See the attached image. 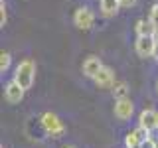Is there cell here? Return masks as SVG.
<instances>
[{
	"instance_id": "6da1fadb",
	"label": "cell",
	"mask_w": 158,
	"mask_h": 148,
	"mask_svg": "<svg viewBox=\"0 0 158 148\" xmlns=\"http://www.w3.org/2000/svg\"><path fill=\"white\" fill-rule=\"evenodd\" d=\"M34 79H36V61L34 59H22V61L16 65V71H14V81L20 83L24 89H32Z\"/></svg>"
},
{
	"instance_id": "7a4b0ae2",
	"label": "cell",
	"mask_w": 158,
	"mask_h": 148,
	"mask_svg": "<svg viewBox=\"0 0 158 148\" xmlns=\"http://www.w3.org/2000/svg\"><path fill=\"white\" fill-rule=\"evenodd\" d=\"M40 125H42L44 132H46L49 138H61L65 134V125H63L61 118L52 111L44 113V115L40 117Z\"/></svg>"
},
{
	"instance_id": "3957f363",
	"label": "cell",
	"mask_w": 158,
	"mask_h": 148,
	"mask_svg": "<svg viewBox=\"0 0 158 148\" xmlns=\"http://www.w3.org/2000/svg\"><path fill=\"white\" fill-rule=\"evenodd\" d=\"M73 24H75L77 30H91L93 24H95V14L89 6H81L75 10L73 14Z\"/></svg>"
},
{
	"instance_id": "277c9868",
	"label": "cell",
	"mask_w": 158,
	"mask_h": 148,
	"mask_svg": "<svg viewBox=\"0 0 158 148\" xmlns=\"http://www.w3.org/2000/svg\"><path fill=\"white\" fill-rule=\"evenodd\" d=\"M156 36H136L135 49L138 53V57H154V49H156Z\"/></svg>"
},
{
	"instance_id": "5b68a950",
	"label": "cell",
	"mask_w": 158,
	"mask_h": 148,
	"mask_svg": "<svg viewBox=\"0 0 158 148\" xmlns=\"http://www.w3.org/2000/svg\"><path fill=\"white\" fill-rule=\"evenodd\" d=\"M115 117L118 118L121 122H125V121H128V118L132 117V113H135V105H132V101L128 97H125V99H115Z\"/></svg>"
},
{
	"instance_id": "8992f818",
	"label": "cell",
	"mask_w": 158,
	"mask_h": 148,
	"mask_svg": "<svg viewBox=\"0 0 158 148\" xmlns=\"http://www.w3.org/2000/svg\"><path fill=\"white\" fill-rule=\"evenodd\" d=\"M24 93H26V89L20 85V83H16L14 79L4 87V99H6V103H10V105H18L24 99Z\"/></svg>"
},
{
	"instance_id": "52a82bcc",
	"label": "cell",
	"mask_w": 158,
	"mask_h": 148,
	"mask_svg": "<svg viewBox=\"0 0 158 148\" xmlns=\"http://www.w3.org/2000/svg\"><path fill=\"white\" fill-rule=\"evenodd\" d=\"M95 85L99 87V89H113V85H115V71H113L111 67H107V65H103L101 67V71L95 75Z\"/></svg>"
},
{
	"instance_id": "ba28073f",
	"label": "cell",
	"mask_w": 158,
	"mask_h": 148,
	"mask_svg": "<svg viewBox=\"0 0 158 148\" xmlns=\"http://www.w3.org/2000/svg\"><path fill=\"white\" fill-rule=\"evenodd\" d=\"M138 125L148 128V130H156L158 128V113L154 109H144V111L138 115Z\"/></svg>"
},
{
	"instance_id": "9c48e42d",
	"label": "cell",
	"mask_w": 158,
	"mask_h": 148,
	"mask_svg": "<svg viewBox=\"0 0 158 148\" xmlns=\"http://www.w3.org/2000/svg\"><path fill=\"white\" fill-rule=\"evenodd\" d=\"M101 67H103V61H101V57H97V56H89L85 61H83V75L89 77V79H95V75L99 71H101Z\"/></svg>"
},
{
	"instance_id": "30bf717a",
	"label": "cell",
	"mask_w": 158,
	"mask_h": 148,
	"mask_svg": "<svg viewBox=\"0 0 158 148\" xmlns=\"http://www.w3.org/2000/svg\"><path fill=\"white\" fill-rule=\"evenodd\" d=\"M135 32H136V36H156L158 28L152 24L150 18H140L135 26Z\"/></svg>"
},
{
	"instance_id": "8fae6325",
	"label": "cell",
	"mask_w": 158,
	"mask_h": 148,
	"mask_svg": "<svg viewBox=\"0 0 158 148\" xmlns=\"http://www.w3.org/2000/svg\"><path fill=\"white\" fill-rule=\"evenodd\" d=\"M99 10L105 18H111L121 10V2L118 0H99Z\"/></svg>"
},
{
	"instance_id": "7c38bea8",
	"label": "cell",
	"mask_w": 158,
	"mask_h": 148,
	"mask_svg": "<svg viewBox=\"0 0 158 148\" xmlns=\"http://www.w3.org/2000/svg\"><path fill=\"white\" fill-rule=\"evenodd\" d=\"M113 97L115 99H125L128 97V85L125 81H115V85H113Z\"/></svg>"
},
{
	"instance_id": "4fadbf2b",
	"label": "cell",
	"mask_w": 158,
	"mask_h": 148,
	"mask_svg": "<svg viewBox=\"0 0 158 148\" xmlns=\"http://www.w3.org/2000/svg\"><path fill=\"white\" fill-rule=\"evenodd\" d=\"M140 138H138V134H136V130H132V132H128V134L125 136V146L127 148H138L140 146Z\"/></svg>"
},
{
	"instance_id": "5bb4252c",
	"label": "cell",
	"mask_w": 158,
	"mask_h": 148,
	"mask_svg": "<svg viewBox=\"0 0 158 148\" xmlns=\"http://www.w3.org/2000/svg\"><path fill=\"white\" fill-rule=\"evenodd\" d=\"M10 63H12V56H10L8 51H0V71H8Z\"/></svg>"
},
{
	"instance_id": "9a60e30c",
	"label": "cell",
	"mask_w": 158,
	"mask_h": 148,
	"mask_svg": "<svg viewBox=\"0 0 158 148\" xmlns=\"http://www.w3.org/2000/svg\"><path fill=\"white\" fill-rule=\"evenodd\" d=\"M6 20H8V8L6 2L0 0V26H6Z\"/></svg>"
},
{
	"instance_id": "2e32d148",
	"label": "cell",
	"mask_w": 158,
	"mask_h": 148,
	"mask_svg": "<svg viewBox=\"0 0 158 148\" xmlns=\"http://www.w3.org/2000/svg\"><path fill=\"white\" fill-rule=\"evenodd\" d=\"M148 18H150V20H152V24H154V26L158 28V2L150 8V14H148Z\"/></svg>"
},
{
	"instance_id": "e0dca14e",
	"label": "cell",
	"mask_w": 158,
	"mask_h": 148,
	"mask_svg": "<svg viewBox=\"0 0 158 148\" xmlns=\"http://www.w3.org/2000/svg\"><path fill=\"white\" fill-rule=\"evenodd\" d=\"M138 148H156V140H154L152 136H148L146 140L140 142V146H138Z\"/></svg>"
},
{
	"instance_id": "ac0fdd59",
	"label": "cell",
	"mask_w": 158,
	"mask_h": 148,
	"mask_svg": "<svg viewBox=\"0 0 158 148\" xmlns=\"http://www.w3.org/2000/svg\"><path fill=\"white\" fill-rule=\"evenodd\" d=\"M121 2V8H132L136 4V0H118Z\"/></svg>"
},
{
	"instance_id": "d6986e66",
	"label": "cell",
	"mask_w": 158,
	"mask_h": 148,
	"mask_svg": "<svg viewBox=\"0 0 158 148\" xmlns=\"http://www.w3.org/2000/svg\"><path fill=\"white\" fill-rule=\"evenodd\" d=\"M154 59H158V42H156V49H154Z\"/></svg>"
},
{
	"instance_id": "ffe728a7",
	"label": "cell",
	"mask_w": 158,
	"mask_h": 148,
	"mask_svg": "<svg viewBox=\"0 0 158 148\" xmlns=\"http://www.w3.org/2000/svg\"><path fill=\"white\" fill-rule=\"evenodd\" d=\"M156 148H158V140H156Z\"/></svg>"
},
{
	"instance_id": "44dd1931",
	"label": "cell",
	"mask_w": 158,
	"mask_h": 148,
	"mask_svg": "<svg viewBox=\"0 0 158 148\" xmlns=\"http://www.w3.org/2000/svg\"><path fill=\"white\" fill-rule=\"evenodd\" d=\"M65 148H73V146H65Z\"/></svg>"
},
{
	"instance_id": "7402d4cb",
	"label": "cell",
	"mask_w": 158,
	"mask_h": 148,
	"mask_svg": "<svg viewBox=\"0 0 158 148\" xmlns=\"http://www.w3.org/2000/svg\"><path fill=\"white\" fill-rule=\"evenodd\" d=\"M156 89H158V83H156Z\"/></svg>"
}]
</instances>
